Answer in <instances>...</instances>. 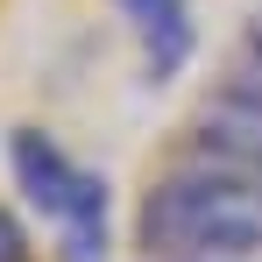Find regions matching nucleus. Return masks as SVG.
Returning a JSON list of instances; mask_svg holds the SVG:
<instances>
[{"label":"nucleus","mask_w":262,"mask_h":262,"mask_svg":"<svg viewBox=\"0 0 262 262\" xmlns=\"http://www.w3.org/2000/svg\"><path fill=\"white\" fill-rule=\"evenodd\" d=\"M135 248L149 262H262V177L177 149L135 199Z\"/></svg>","instance_id":"f257e3e1"},{"label":"nucleus","mask_w":262,"mask_h":262,"mask_svg":"<svg viewBox=\"0 0 262 262\" xmlns=\"http://www.w3.org/2000/svg\"><path fill=\"white\" fill-rule=\"evenodd\" d=\"M206 106H227V114H241V121L262 128V64H255V57H234V64L213 78Z\"/></svg>","instance_id":"f03ea898"},{"label":"nucleus","mask_w":262,"mask_h":262,"mask_svg":"<svg viewBox=\"0 0 262 262\" xmlns=\"http://www.w3.org/2000/svg\"><path fill=\"white\" fill-rule=\"evenodd\" d=\"M0 262H36V248H29V227L0 206Z\"/></svg>","instance_id":"7ed1b4c3"},{"label":"nucleus","mask_w":262,"mask_h":262,"mask_svg":"<svg viewBox=\"0 0 262 262\" xmlns=\"http://www.w3.org/2000/svg\"><path fill=\"white\" fill-rule=\"evenodd\" d=\"M241 57L262 64V0H255V14H248V29H241Z\"/></svg>","instance_id":"20e7f679"}]
</instances>
